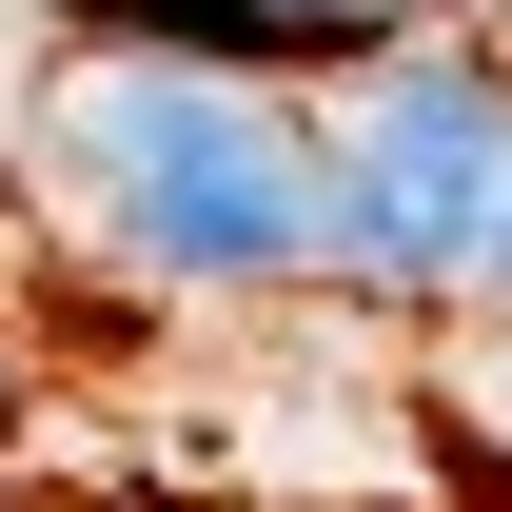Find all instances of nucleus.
Here are the masks:
<instances>
[{"label":"nucleus","mask_w":512,"mask_h":512,"mask_svg":"<svg viewBox=\"0 0 512 512\" xmlns=\"http://www.w3.org/2000/svg\"><path fill=\"white\" fill-rule=\"evenodd\" d=\"M79 158H99V217L158 276H296V256H335V138L256 119L237 79H119L79 119Z\"/></svg>","instance_id":"obj_1"},{"label":"nucleus","mask_w":512,"mask_h":512,"mask_svg":"<svg viewBox=\"0 0 512 512\" xmlns=\"http://www.w3.org/2000/svg\"><path fill=\"white\" fill-rule=\"evenodd\" d=\"M512 217V79L493 60H394L375 119L335 138V276L375 296H473Z\"/></svg>","instance_id":"obj_2"},{"label":"nucleus","mask_w":512,"mask_h":512,"mask_svg":"<svg viewBox=\"0 0 512 512\" xmlns=\"http://www.w3.org/2000/svg\"><path fill=\"white\" fill-rule=\"evenodd\" d=\"M60 40L79 60H119V79H316V60H375L394 40V0H60Z\"/></svg>","instance_id":"obj_3"},{"label":"nucleus","mask_w":512,"mask_h":512,"mask_svg":"<svg viewBox=\"0 0 512 512\" xmlns=\"http://www.w3.org/2000/svg\"><path fill=\"white\" fill-rule=\"evenodd\" d=\"M473 296H512V217H493V276H473Z\"/></svg>","instance_id":"obj_4"}]
</instances>
